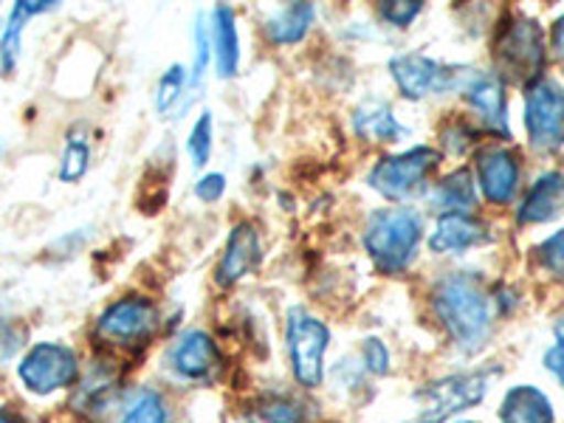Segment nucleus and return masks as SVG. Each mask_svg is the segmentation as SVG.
<instances>
[{"mask_svg": "<svg viewBox=\"0 0 564 423\" xmlns=\"http://www.w3.org/2000/svg\"><path fill=\"white\" fill-rule=\"evenodd\" d=\"M432 305L460 350L475 352L486 345L491 334V300L475 274L457 271L443 276L432 291Z\"/></svg>", "mask_w": 564, "mask_h": 423, "instance_id": "nucleus-1", "label": "nucleus"}, {"mask_svg": "<svg viewBox=\"0 0 564 423\" xmlns=\"http://www.w3.org/2000/svg\"><path fill=\"white\" fill-rule=\"evenodd\" d=\"M423 238V220L410 206H390L370 215L365 231V246L376 269L398 274L412 263Z\"/></svg>", "mask_w": 564, "mask_h": 423, "instance_id": "nucleus-2", "label": "nucleus"}, {"mask_svg": "<svg viewBox=\"0 0 564 423\" xmlns=\"http://www.w3.org/2000/svg\"><path fill=\"white\" fill-rule=\"evenodd\" d=\"M494 57L500 63L502 74L513 83H528V79L536 83L545 63V43L536 23L528 18H513L494 43Z\"/></svg>", "mask_w": 564, "mask_h": 423, "instance_id": "nucleus-3", "label": "nucleus"}, {"mask_svg": "<svg viewBox=\"0 0 564 423\" xmlns=\"http://www.w3.org/2000/svg\"><path fill=\"white\" fill-rule=\"evenodd\" d=\"M488 390V372H460V376H449L435 384L423 387L417 392V404H421V423H443L449 421L457 412L468 410V406L480 404Z\"/></svg>", "mask_w": 564, "mask_h": 423, "instance_id": "nucleus-4", "label": "nucleus"}, {"mask_svg": "<svg viewBox=\"0 0 564 423\" xmlns=\"http://www.w3.org/2000/svg\"><path fill=\"white\" fill-rule=\"evenodd\" d=\"M330 341V330L308 311L294 308L289 314V350L294 376L300 384L319 387L325 372V350Z\"/></svg>", "mask_w": 564, "mask_h": 423, "instance_id": "nucleus-5", "label": "nucleus"}, {"mask_svg": "<svg viewBox=\"0 0 564 423\" xmlns=\"http://www.w3.org/2000/svg\"><path fill=\"white\" fill-rule=\"evenodd\" d=\"M437 161H441V153L432 148H412L406 153L390 155L376 164L370 173V186L390 200L410 198L426 181V175L437 167Z\"/></svg>", "mask_w": 564, "mask_h": 423, "instance_id": "nucleus-6", "label": "nucleus"}, {"mask_svg": "<svg viewBox=\"0 0 564 423\" xmlns=\"http://www.w3.org/2000/svg\"><path fill=\"white\" fill-rule=\"evenodd\" d=\"M525 124L533 148L558 150L564 144V90L551 79H536L525 94Z\"/></svg>", "mask_w": 564, "mask_h": 423, "instance_id": "nucleus-7", "label": "nucleus"}, {"mask_svg": "<svg viewBox=\"0 0 564 423\" xmlns=\"http://www.w3.org/2000/svg\"><path fill=\"white\" fill-rule=\"evenodd\" d=\"M77 372L79 365L74 350L65 345H52V341H43V345L32 347V352L20 365V379H23V384L32 392H40V395L74 384Z\"/></svg>", "mask_w": 564, "mask_h": 423, "instance_id": "nucleus-8", "label": "nucleus"}, {"mask_svg": "<svg viewBox=\"0 0 564 423\" xmlns=\"http://www.w3.org/2000/svg\"><path fill=\"white\" fill-rule=\"evenodd\" d=\"M392 70V79L398 83L401 94L406 99H421V97H430L432 90H446L463 79L460 70H452V68H443L437 59L426 57V54H398L392 57L390 63Z\"/></svg>", "mask_w": 564, "mask_h": 423, "instance_id": "nucleus-9", "label": "nucleus"}, {"mask_svg": "<svg viewBox=\"0 0 564 423\" xmlns=\"http://www.w3.org/2000/svg\"><path fill=\"white\" fill-rule=\"evenodd\" d=\"M155 330V308L150 300L124 296L99 316V334L116 345H135Z\"/></svg>", "mask_w": 564, "mask_h": 423, "instance_id": "nucleus-10", "label": "nucleus"}, {"mask_svg": "<svg viewBox=\"0 0 564 423\" xmlns=\"http://www.w3.org/2000/svg\"><path fill=\"white\" fill-rule=\"evenodd\" d=\"M480 186L491 204H508L520 184V164L517 155L506 148H488L477 155Z\"/></svg>", "mask_w": 564, "mask_h": 423, "instance_id": "nucleus-11", "label": "nucleus"}, {"mask_svg": "<svg viewBox=\"0 0 564 423\" xmlns=\"http://www.w3.org/2000/svg\"><path fill=\"white\" fill-rule=\"evenodd\" d=\"M257 263H260V238H257V229L251 224H240L231 229L229 243H226L224 257H220L215 280L224 289H229L238 280H243Z\"/></svg>", "mask_w": 564, "mask_h": 423, "instance_id": "nucleus-12", "label": "nucleus"}, {"mask_svg": "<svg viewBox=\"0 0 564 423\" xmlns=\"http://www.w3.org/2000/svg\"><path fill=\"white\" fill-rule=\"evenodd\" d=\"M173 367L184 376V379L206 381L218 372L220 352L209 334H204V330H189V334L181 336L178 345H175Z\"/></svg>", "mask_w": 564, "mask_h": 423, "instance_id": "nucleus-13", "label": "nucleus"}, {"mask_svg": "<svg viewBox=\"0 0 564 423\" xmlns=\"http://www.w3.org/2000/svg\"><path fill=\"white\" fill-rule=\"evenodd\" d=\"M466 99L480 110L486 124L500 135H508V110H506V88L497 74H471L463 88Z\"/></svg>", "mask_w": 564, "mask_h": 423, "instance_id": "nucleus-14", "label": "nucleus"}, {"mask_svg": "<svg viewBox=\"0 0 564 423\" xmlns=\"http://www.w3.org/2000/svg\"><path fill=\"white\" fill-rule=\"evenodd\" d=\"M488 229L471 215H443L432 231L430 246L437 254H452V251H466L477 243H486Z\"/></svg>", "mask_w": 564, "mask_h": 423, "instance_id": "nucleus-15", "label": "nucleus"}, {"mask_svg": "<svg viewBox=\"0 0 564 423\" xmlns=\"http://www.w3.org/2000/svg\"><path fill=\"white\" fill-rule=\"evenodd\" d=\"M564 215V175L547 173L533 184L520 206V224H547Z\"/></svg>", "mask_w": 564, "mask_h": 423, "instance_id": "nucleus-16", "label": "nucleus"}, {"mask_svg": "<svg viewBox=\"0 0 564 423\" xmlns=\"http://www.w3.org/2000/svg\"><path fill=\"white\" fill-rule=\"evenodd\" d=\"M209 37L218 74L220 77H235V70L240 65V37L238 26H235V12L229 7H218L212 12Z\"/></svg>", "mask_w": 564, "mask_h": 423, "instance_id": "nucleus-17", "label": "nucleus"}, {"mask_svg": "<svg viewBox=\"0 0 564 423\" xmlns=\"http://www.w3.org/2000/svg\"><path fill=\"white\" fill-rule=\"evenodd\" d=\"M352 130L365 141H398L410 133L392 116L390 105L381 102V99H367V102H361L356 108V113H352Z\"/></svg>", "mask_w": 564, "mask_h": 423, "instance_id": "nucleus-18", "label": "nucleus"}, {"mask_svg": "<svg viewBox=\"0 0 564 423\" xmlns=\"http://www.w3.org/2000/svg\"><path fill=\"white\" fill-rule=\"evenodd\" d=\"M54 9V3L43 0V3H14V9L9 12L7 23L0 29V74H12L14 65H18V54H20V37H23V29H26L29 20L34 14H43Z\"/></svg>", "mask_w": 564, "mask_h": 423, "instance_id": "nucleus-19", "label": "nucleus"}, {"mask_svg": "<svg viewBox=\"0 0 564 423\" xmlns=\"http://www.w3.org/2000/svg\"><path fill=\"white\" fill-rule=\"evenodd\" d=\"M502 423H553V406L536 387H513L502 401Z\"/></svg>", "mask_w": 564, "mask_h": 423, "instance_id": "nucleus-20", "label": "nucleus"}, {"mask_svg": "<svg viewBox=\"0 0 564 423\" xmlns=\"http://www.w3.org/2000/svg\"><path fill=\"white\" fill-rule=\"evenodd\" d=\"M314 23V7L311 3H291L269 18V34L276 45L300 43Z\"/></svg>", "mask_w": 564, "mask_h": 423, "instance_id": "nucleus-21", "label": "nucleus"}, {"mask_svg": "<svg viewBox=\"0 0 564 423\" xmlns=\"http://www.w3.org/2000/svg\"><path fill=\"white\" fill-rule=\"evenodd\" d=\"M432 204L446 209V215H466L475 206V184H471L468 170H455L452 175H446L432 193Z\"/></svg>", "mask_w": 564, "mask_h": 423, "instance_id": "nucleus-22", "label": "nucleus"}, {"mask_svg": "<svg viewBox=\"0 0 564 423\" xmlns=\"http://www.w3.org/2000/svg\"><path fill=\"white\" fill-rule=\"evenodd\" d=\"M122 423H170L167 404L161 401L159 392L144 390L130 401V406L124 410Z\"/></svg>", "mask_w": 564, "mask_h": 423, "instance_id": "nucleus-23", "label": "nucleus"}, {"mask_svg": "<svg viewBox=\"0 0 564 423\" xmlns=\"http://www.w3.org/2000/svg\"><path fill=\"white\" fill-rule=\"evenodd\" d=\"M88 159H90L88 141L70 135L68 144H65L63 161H59V178L68 181V184L83 178V175L88 173Z\"/></svg>", "mask_w": 564, "mask_h": 423, "instance_id": "nucleus-24", "label": "nucleus"}, {"mask_svg": "<svg viewBox=\"0 0 564 423\" xmlns=\"http://www.w3.org/2000/svg\"><path fill=\"white\" fill-rule=\"evenodd\" d=\"M113 376H105V370H94L88 379L83 381L77 404L83 406V410H99L102 404H108V392H113Z\"/></svg>", "mask_w": 564, "mask_h": 423, "instance_id": "nucleus-25", "label": "nucleus"}, {"mask_svg": "<svg viewBox=\"0 0 564 423\" xmlns=\"http://www.w3.org/2000/svg\"><path fill=\"white\" fill-rule=\"evenodd\" d=\"M189 159L195 167H204L212 155V113H200L198 122L189 130V141H186Z\"/></svg>", "mask_w": 564, "mask_h": 423, "instance_id": "nucleus-26", "label": "nucleus"}, {"mask_svg": "<svg viewBox=\"0 0 564 423\" xmlns=\"http://www.w3.org/2000/svg\"><path fill=\"white\" fill-rule=\"evenodd\" d=\"M184 83H186V74L181 65H173V68L161 77L159 83V97H155V105H159V110L164 113V110L173 108L175 102H178V97L184 94Z\"/></svg>", "mask_w": 564, "mask_h": 423, "instance_id": "nucleus-27", "label": "nucleus"}, {"mask_svg": "<svg viewBox=\"0 0 564 423\" xmlns=\"http://www.w3.org/2000/svg\"><path fill=\"white\" fill-rule=\"evenodd\" d=\"M212 59V37L209 26H206V14H198L195 23V63H193V85L200 83L206 74V65Z\"/></svg>", "mask_w": 564, "mask_h": 423, "instance_id": "nucleus-28", "label": "nucleus"}, {"mask_svg": "<svg viewBox=\"0 0 564 423\" xmlns=\"http://www.w3.org/2000/svg\"><path fill=\"white\" fill-rule=\"evenodd\" d=\"M539 260L551 274L564 276V229L556 231L553 238H547L545 243L539 246Z\"/></svg>", "mask_w": 564, "mask_h": 423, "instance_id": "nucleus-29", "label": "nucleus"}, {"mask_svg": "<svg viewBox=\"0 0 564 423\" xmlns=\"http://www.w3.org/2000/svg\"><path fill=\"white\" fill-rule=\"evenodd\" d=\"M421 3H417V0H404V3H381V18L387 20V23H392V26H410L412 20L417 18V14H421Z\"/></svg>", "mask_w": 564, "mask_h": 423, "instance_id": "nucleus-30", "label": "nucleus"}, {"mask_svg": "<svg viewBox=\"0 0 564 423\" xmlns=\"http://www.w3.org/2000/svg\"><path fill=\"white\" fill-rule=\"evenodd\" d=\"M263 415L269 423H302V412L296 410L291 401H282V398H274V401H265Z\"/></svg>", "mask_w": 564, "mask_h": 423, "instance_id": "nucleus-31", "label": "nucleus"}, {"mask_svg": "<svg viewBox=\"0 0 564 423\" xmlns=\"http://www.w3.org/2000/svg\"><path fill=\"white\" fill-rule=\"evenodd\" d=\"M224 189H226V175H220V173L204 175V178L195 184V195H198L200 200H206V204L218 200L220 195H224Z\"/></svg>", "mask_w": 564, "mask_h": 423, "instance_id": "nucleus-32", "label": "nucleus"}, {"mask_svg": "<svg viewBox=\"0 0 564 423\" xmlns=\"http://www.w3.org/2000/svg\"><path fill=\"white\" fill-rule=\"evenodd\" d=\"M365 359L367 367H370L372 372H379V376H384L387 367H390V352H387V347L381 345L379 339L365 341Z\"/></svg>", "mask_w": 564, "mask_h": 423, "instance_id": "nucleus-33", "label": "nucleus"}, {"mask_svg": "<svg viewBox=\"0 0 564 423\" xmlns=\"http://www.w3.org/2000/svg\"><path fill=\"white\" fill-rule=\"evenodd\" d=\"M545 365H547V370H551L553 376H556V379L564 384V330H562V334H558L556 345H553L551 350H547Z\"/></svg>", "mask_w": 564, "mask_h": 423, "instance_id": "nucleus-34", "label": "nucleus"}, {"mask_svg": "<svg viewBox=\"0 0 564 423\" xmlns=\"http://www.w3.org/2000/svg\"><path fill=\"white\" fill-rule=\"evenodd\" d=\"M553 48H556V57L564 59V14L553 23Z\"/></svg>", "mask_w": 564, "mask_h": 423, "instance_id": "nucleus-35", "label": "nucleus"}, {"mask_svg": "<svg viewBox=\"0 0 564 423\" xmlns=\"http://www.w3.org/2000/svg\"><path fill=\"white\" fill-rule=\"evenodd\" d=\"M0 423H23V421H18V417L7 415V412H0Z\"/></svg>", "mask_w": 564, "mask_h": 423, "instance_id": "nucleus-36", "label": "nucleus"}, {"mask_svg": "<svg viewBox=\"0 0 564 423\" xmlns=\"http://www.w3.org/2000/svg\"><path fill=\"white\" fill-rule=\"evenodd\" d=\"M0 153H3V144H0Z\"/></svg>", "mask_w": 564, "mask_h": 423, "instance_id": "nucleus-37", "label": "nucleus"}]
</instances>
